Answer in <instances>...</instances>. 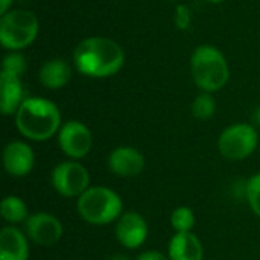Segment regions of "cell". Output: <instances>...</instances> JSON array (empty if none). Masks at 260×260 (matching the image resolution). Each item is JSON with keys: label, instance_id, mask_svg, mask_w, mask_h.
I'll list each match as a JSON object with an SVG mask.
<instances>
[{"label": "cell", "instance_id": "cell-11", "mask_svg": "<svg viewBox=\"0 0 260 260\" xmlns=\"http://www.w3.org/2000/svg\"><path fill=\"white\" fill-rule=\"evenodd\" d=\"M3 166L11 177H26L35 166V155L32 148L24 142H9L3 151Z\"/></svg>", "mask_w": 260, "mask_h": 260}, {"label": "cell", "instance_id": "cell-22", "mask_svg": "<svg viewBox=\"0 0 260 260\" xmlns=\"http://www.w3.org/2000/svg\"><path fill=\"white\" fill-rule=\"evenodd\" d=\"M175 24L178 29L184 30L190 24V11L186 5H178L175 11Z\"/></svg>", "mask_w": 260, "mask_h": 260}, {"label": "cell", "instance_id": "cell-17", "mask_svg": "<svg viewBox=\"0 0 260 260\" xmlns=\"http://www.w3.org/2000/svg\"><path fill=\"white\" fill-rule=\"evenodd\" d=\"M0 213L3 216L5 221L11 222V224H18L26 221L27 216V206L24 204V201L18 197L9 195L6 198H3L2 206H0Z\"/></svg>", "mask_w": 260, "mask_h": 260}, {"label": "cell", "instance_id": "cell-10", "mask_svg": "<svg viewBox=\"0 0 260 260\" xmlns=\"http://www.w3.org/2000/svg\"><path fill=\"white\" fill-rule=\"evenodd\" d=\"M148 238V224L137 212L123 213L116 224V239L128 250L139 248Z\"/></svg>", "mask_w": 260, "mask_h": 260}, {"label": "cell", "instance_id": "cell-2", "mask_svg": "<svg viewBox=\"0 0 260 260\" xmlns=\"http://www.w3.org/2000/svg\"><path fill=\"white\" fill-rule=\"evenodd\" d=\"M15 123L21 136L44 142L59 133L61 113L58 107L43 98H27L15 113Z\"/></svg>", "mask_w": 260, "mask_h": 260}, {"label": "cell", "instance_id": "cell-13", "mask_svg": "<svg viewBox=\"0 0 260 260\" xmlns=\"http://www.w3.org/2000/svg\"><path fill=\"white\" fill-rule=\"evenodd\" d=\"M23 101L20 76L3 70L0 75V111L5 116H11L18 111Z\"/></svg>", "mask_w": 260, "mask_h": 260}, {"label": "cell", "instance_id": "cell-15", "mask_svg": "<svg viewBox=\"0 0 260 260\" xmlns=\"http://www.w3.org/2000/svg\"><path fill=\"white\" fill-rule=\"evenodd\" d=\"M169 260H203V245L192 233H177L169 242Z\"/></svg>", "mask_w": 260, "mask_h": 260}, {"label": "cell", "instance_id": "cell-1", "mask_svg": "<svg viewBox=\"0 0 260 260\" xmlns=\"http://www.w3.org/2000/svg\"><path fill=\"white\" fill-rule=\"evenodd\" d=\"M73 61L76 69L90 78H107L116 75L123 62V49L105 37H90L82 40L75 52Z\"/></svg>", "mask_w": 260, "mask_h": 260}, {"label": "cell", "instance_id": "cell-12", "mask_svg": "<svg viewBox=\"0 0 260 260\" xmlns=\"http://www.w3.org/2000/svg\"><path fill=\"white\" fill-rule=\"evenodd\" d=\"M108 168L117 177L131 178L139 175L145 169V157L136 148L120 146L110 154Z\"/></svg>", "mask_w": 260, "mask_h": 260}, {"label": "cell", "instance_id": "cell-4", "mask_svg": "<svg viewBox=\"0 0 260 260\" xmlns=\"http://www.w3.org/2000/svg\"><path fill=\"white\" fill-rule=\"evenodd\" d=\"M190 69L195 84L207 93L222 88L230 76L224 55L216 47L206 44L192 53Z\"/></svg>", "mask_w": 260, "mask_h": 260}, {"label": "cell", "instance_id": "cell-16", "mask_svg": "<svg viewBox=\"0 0 260 260\" xmlns=\"http://www.w3.org/2000/svg\"><path fill=\"white\" fill-rule=\"evenodd\" d=\"M70 78H72L70 66L59 58H55V59L44 62L41 70H40L41 84L50 90H56V88L64 87L70 81Z\"/></svg>", "mask_w": 260, "mask_h": 260}, {"label": "cell", "instance_id": "cell-8", "mask_svg": "<svg viewBox=\"0 0 260 260\" xmlns=\"http://www.w3.org/2000/svg\"><path fill=\"white\" fill-rule=\"evenodd\" d=\"M58 143L61 151L73 160L85 157L93 146L90 129L79 120L66 122L58 133Z\"/></svg>", "mask_w": 260, "mask_h": 260}, {"label": "cell", "instance_id": "cell-19", "mask_svg": "<svg viewBox=\"0 0 260 260\" xmlns=\"http://www.w3.org/2000/svg\"><path fill=\"white\" fill-rule=\"evenodd\" d=\"M215 110H216V102L213 96L207 91L198 94L192 104V114L200 120L210 119L215 114Z\"/></svg>", "mask_w": 260, "mask_h": 260}, {"label": "cell", "instance_id": "cell-18", "mask_svg": "<svg viewBox=\"0 0 260 260\" xmlns=\"http://www.w3.org/2000/svg\"><path fill=\"white\" fill-rule=\"evenodd\" d=\"M195 222H197V219H195L193 210L190 207H186V206L177 207L171 215V224L177 233L192 232V229L195 227Z\"/></svg>", "mask_w": 260, "mask_h": 260}, {"label": "cell", "instance_id": "cell-5", "mask_svg": "<svg viewBox=\"0 0 260 260\" xmlns=\"http://www.w3.org/2000/svg\"><path fill=\"white\" fill-rule=\"evenodd\" d=\"M38 34V18L24 9H12L2 15L0 41L5 49L20 50L27 47Z\"/></svg>", "mask_w": 260, "mask_h": 260}, {"label": "cell", "instance_id": "cell-27", "mask_svg": "<svg viewBox=\"0 0 260 260\" xmlns=\"http://www.w3.org/2000/svg\"><path fill=\"white\" fill-rule=\"evenodd\" d=\"M207 2H212V3H221V2H225V0H207Z\"/></svg>", "mask_w": 260, "mask_h": 260}, {"label": "cell", "instance_id": "cell-6", "mask_svg": "<svg viewBox=\"0 0 260 260\" xmlns=\"http://www.w3.org/2000/svg\"><path fill=\"white\" fill-rule=\"evenodd\" d=\"M257 143L259 136L253 125L236 123L222 131L218 140V148L229 160H244L256 151Z\"/></svg>", "mask_w": 260, "mask_h": 260}, {"label": "cell", "instance_id": "cell-23", "mask_svg": "<svg viewBox=\"0 0 260 260\" xmlns=\"http://www.w3.org/2000/svg\"><path fill=\"white\" fill-rule=\"evenodd\" d=\"M136 260H169V257H166L160 251H145V253L139 254Z\"/></svg>", "mask_w": 260, "mask_h": 260}, {"label": "cell", "instance_id": "cell-3", "mask_svg": "<svg viewBox=\"0 0 260 260\" xmlns=\"http://www.w3.org/2000/svg\"><path fill=\"white\" fill-rule=\"evenodd\" d=\"M122 209V198L105 186L88 187L78 198V212L91 225H107L119 219L123 215Z\"/></svg>", "mask_w": 260, "mask_h": 260}, {"label": "cell", "instance_id": "cell-24", "mask_svg": "<svg viewBox=\"0 0 260 260\" xmlns=\"http://www.w3.org/2000/svg\"><path fill=\"white\" fill-rule=\"evenodd\" d=\"M11 3H12V0H0V12H2V15L8 12V8H9Z\"/></svg>", "mask_w": 260, "mask_h": 260}, {"label": "cell", "instance_id": "cell-25", "mask_svg": "<svg viewBox=\"0 0 260 260\" xmlns=\"http://www.w3.org/2000/svg\"><path fill=\"white\" fill-rule=\"evenodd\" d=\"M107 260H131L128 256H125V254H113L111 257H108Z\"/></svg>", "mask_w": 260, "mask_h": 260}, {"label": "cell", "instance_id": "cell-7", "mask_svg": "<svg viewBox=\"0 0 260 260\" xmlns=\"http://www.w3.org/2000/svg\"><path fill=\"white\" fill-rule=\"evenodd\" d=\"M55 190L66 198H79L90 187V174L78 161H62L52 172Z\"/></svg>", "mask_w": 260, "mask_h": 260}, {"label": "cell", "instance_id": "cell-21", "mask_svg": "<svg viewBox=\"0 0 260 260\" xmlns=\"http://www.w3.org/2000/svg\"><path fill=\"white\" fill-rule=\"evenodd\" d=\"M26 69V61L20 53H11L5 58L3 61V70L21 76V73Z\"/></svg>", "mask_w": 260, "mask_h": 260}, {"label": "cell", "instance_id": "cell-26", "mask_svg": "<svg viewBox=\"0 0 260 260\" xmlns=\"http://www.w3.org/2000/svg\"><path fill=\"white\" fill-rule=\"evenodd\" d=\"M253 119H254V122L257 123L260 126V107L256 108V111H254V116H253Z\"/></svg>", "mask_w": 260, "mask_h": 260}, {"label": "cell", "instance_id": "cell-14", "mask_svg": "<svg viewBox=\"0 0 260 260\" xmlns=\"http://www.w3.org/2000/svg\"><path fill=\"white\" fill-rule=\"evenodd\" d=\"M29 245L26 236L15 227L0 232V260H27Z\"/></svg>", "mask_w": 260, "mask_h": 260}, {"label": "cell", "instance_id": "cell-20", "mask_svg": "<svg viewBox=\"0 0 260 260\" xmlns=\"http://www.w3.org/2000/svg\"><path fill=\"white\" fill-rule=\"evenodd\" d=\"M245 193H247V200L250 203L251 210L260 218V172L248 180Z\"/></svg>", "mask_w": 260, "mask_h": 260}, {"label": "cell", "instance_id": "cell-9", "mask_svg": "<svg viewBox=\"0 0 260 260\" xmlns=\"http://www.w3.org/2000/svg\"><path fill=\"white\" fill-rule=\"evenodd\" d=\"M62 224L50 213L37 212L26 219V235L37 245H55L62 238Z\"/></svg>", "mask_w": 260, "mask_h": 260}]
</instances>
